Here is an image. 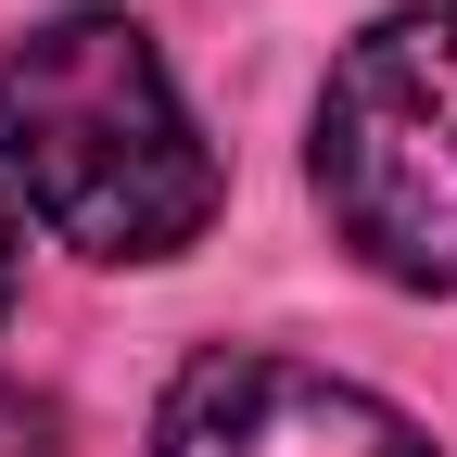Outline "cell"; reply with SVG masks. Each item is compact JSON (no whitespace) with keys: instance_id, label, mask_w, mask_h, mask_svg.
Returning a JSON list of instances; mask_svg holds the SVG:
<instances>
[{"instance_id":"cell-1","label":"cell","mask_w":457,"mask_h":457,"mask_svg":"<svg viewBox=\"0 0 457 457\" xmlns=\"http://www.w3.org/2000/svg\"><path fill=\"white\" fill-rule=\"evenodd\" d=\"M0 153H13L38 228L102 267L191 254L216 216V153L165 77L153 26L128 13H51L0 51Z\"/></svg>"},{"instance_id":"cell-2","label":"cell","mask_w":457,"mask_h":457,"mask_svg":"<svg viewBox=\"0 0 457 457\" xmlns=\"http://www.w3.org/2000/svg\"><path fill=\"white\" fill-rule=\"evenodd\" d=\"M305 165L356 267L457 293V0H407L369 38H343Z\"/></svg>"},{"instance_id":"cell-3","label":"cell","mask_w":457,"mask_h":457,"mask_svg":"<svg viewBox=\"0 0 457 457\" xmlns=\"http://www.w3.org/2000/svg\"><path fill=\"white\" fill-rule=\"evenodd\" d=\"M153 457H432V432L305 356H191Z\"/></svg>"},{"instance_id":"cell-4","label":"cell","mask_w":457,"mask_h":457,"mask_svg":"<svg viewBox=\"0 0 457 457\" xmlns=\"http://www.w3.org/2000/svg\"><path fill=\"white\" fill-rule=\"evenodd\" d=\"M0 457H64V420H51V394L0 381Z\"/></svg>"},{"instance_id":"cell-5","label":"cell","mask_w":457,"mask_h":457,"mask_svg":"<svg viewBox=\"0 0 457 457\" xmlns=\"http://www.w3.org/2000/svg\"><path fill=\"white\" fill-rule=\"evenodd\" d=\"M13 293H26V216L0 204V318H13Z\"/></svg>"}]
</instances>
